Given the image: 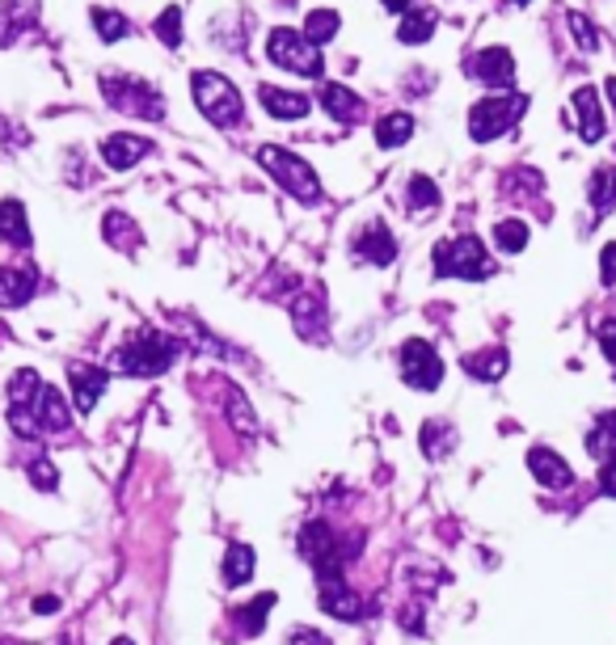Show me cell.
<instances>
[{
	"label": "cell",
	"instance_id": "47",
	"mask_svg": "<svg viewBox=\"0 0 616 645\" xmlns=\"http://www.w3.org/2000/svg\"><path fill=\"white\" fill-rule=\"evenodd\" d=\"M9 127H13V123H4V119H0V140H4V135H9Z\"/></svg>",
	"mask_w": 616,
	"mask_h": 645
},
{
	"label": "cell",
	"instance_id": "16",
	"mask_svg": "<svg viewBox=\"0 0 616 645\" xmlns=\"http://www.w3.org/2000/svg\"><path fill=\"white\" fill-rule=\"evenodd\" d=\"M39 288L34 266H0V309H22Z\"/></svg>",
	"mask_w": 616,
	"mask_h": 645
},
{
	"label": "cell",
	"instance_id": "13",
	"mask_svg": "<svg viewBox=\"0 0 616 645\" xmlns=\"http://www.w3.org/2000/svg\"><path fill=\"white\" fill-rule=\"evenodd\" d=\"M317 591H321V607L330 616H339V621H363L367 616V604L346 586V578H321Z\"/></svg>",
	"mask_w": 616,
	"mask_h": 645
},
{
	"label": "cell",
	"instance_id": "1",
	"mask_svg": "<svg viewBox=\"0 0 616 645\" xmlns=\"http://www.w3.org/2000/svg\"><path fill=\"white\" fill-rule=\"evenodd\" d=\"M9 422L22 439L60 435L72 426V405H68L60 389H51L43 375L22 367L9 380Z\"/></svg>",
	"mask_w": 616,
	"mask_h": 645
},
{
	"label": "cell",
	"instance_id": "35",
	"mask_svg": "<svg viewBox=\"0 0 616 645\" xmlns=\"http://www.w3.org/2000/svg\"><path fill=\"white\" fill-rule=\"evenodd\" d=\"M275 591H266V595H257L250 607H241V625H245V637H257L262 633V621H266V612L275 607Z\"/></svg>",
	"mask_w": 616,
	"mask_h": 645
},
{
	"label": "cell",
	"instance_id": "32",
	"mask_svg": "<svg viewBox=\"0 0 616 645\" xmlns=\"http://www.w3.org/2000/svg\"><path fill=\"white\" fill-rule=\"evenodd\" d=\"M494 245L503 253H519L528 245V224L524 220H498L494 224Z\"/></svg>",
	"mask_w": 616,
	"mask_h": 645
},
{
	"label": "cell",
	"instance_id": "25",
	"mask_svg": "<svg viewBox=\"0 0 616 645\" xmlns=\"http://www.w3.org/2000/svg\"><path fill=\"white\" fill-rule=\"evenodd\" d=\"M254 578V548L250 544H229L224 557V586H245Z\"/></svg>",
	"mask_w": 616,
	"mask_h": 645
},
{
	"label": "cell",
	"instance_id": "12",
	"mask_svg": "<svg viewBox=\"0 0 616 645\" xmlns=\"http://www.w3.org/2000/svg\"><path fill=\"white\" fill-rule=\"evenodd\" d=\"M351 250H355V258L367 262V266H388V262L397 258V241H393V232L376 220V224H363Z\"/></svg>",
	"mask_w": 616,
	"mask_h": 645
},
{
	"label": "cell",
	"instance_id": "6",
	"mask_svg": "<svg viewBox=\"0 0 616 645\" xmlns=\"http://www.w3.org/2000/svg\"><path fill=\"white\" fill-rule=\"evenodd\" d=\"M102 98H107L114 110H123L131 119H165V98L156 93V84L135 81V77H123V72H110L102 77Z\"/></svg>",
	"mask_w": 616,
	"mask_h": 645
},
{
	"label": "cell",
	"instance_id": "37",
	"mask_svg": "<svg viewBox=\"0 0 616 645\" xmlns=\"http://www.w3.org/2000/svg\"><path fill=\"white\" fill-rule=\"evenodd\" d=\"M156 39L165 47H182V9H165L156 18Z\"/></svg>",
	"mask_w": 616,
	"mask_h": 645
},
{
	"label": "cell",
	"instance_id": "30",
	"mask_svg": "<svg viewBox=\"0 0 616 645\" xmlns=\"http://www.w3.org/2000/svg\"><path fill=\"white\" fill-rule=\"evenodd\" d=\"M89 18H93V26H98V39H107V42H119V39H128L131 34V21L123 18V13H114V9H89Z\"/></svg>",
	"mask_w": 616,
	"mask_h": 645
},
{
	"label": "cell",
	"instance_id": "14",
	"mask_svg": "<svg viewBox=\"0 0 616 645\" xmlns=\"http://www.w3.org/2000/svg\"><path fill=\"white\" fill-rule=\"evenodd\" d=\"M107 367H93V363H72L68 367V384H72V401H77V410L89 414L93 405H98V396L107 393Z\"/></svg>",
	"mask_w": 616,
	"mask_h": 645
},
{
	"label": "cell",
	"instance_id": "9",
	"mask_svg": "<svg viewBox=\"0 0 616 645\" xmlns=\"http://www.w3.org/2000/svg\"><path fill=\"white\" fill-rule=\"evenodd\" d=\"M300 553H304L309 565L317 570V583L321 578H342L346 553H342L339 532H334L330 523H309V527L300 532Z\"/></svg>",
	"mask_w": 616,
	"mask_h": 645
},
{
	"label": "cell",
	"instance_id": "24",
	"mask_svg": "<svg viewBox=\"0 0 616 645\" xmlns=\"http://www.w3.org/2000/svg\"><path fill=\"white\" fill-rule=\"evenodd\" d=\"M0 236H4L9 245H18V250L30 245V224H26V208L18 199H4V203H0Z\"/></svg>",
	"mask_w": 616,
	"mask_h": 645
},
{
	"label": "cell",
	"instance_id": "48",
	"mask_svg": "<svg viewBox=\"0 0 616 645\" xmlns=\"http://www.w3.org/2000/svg\"><path fill=\"white\" fill-rule=\"evenodd\" d=\"M110 645H135V642H131V637H114Z\"/></svg>",
	"mask_w": 616,
	"mask_h": 645
},
{
	"label": "cell",
	"instance_id": "49",
	"mask_svg": "<svg viewBox=\"0 0 616 645\" xmlns=\"http://www.w3.org/2000/svg\"><path fill=\"white\" fill-rule=\"evenodd\" d=\"M511 4H528V0H511Z\"/></svg>",
	"mask_w": 616,
	"mask_h": 645
},
{
	"label": "cell",
	"instance_id": "21",
	"mask_svg": "<svg viewBox=\"0 0 616 645\" xmlns=\"http://www.w3.org/2000/svg\"><path fill=\"white\" fill-rule=\"evenodd\" d=\"M292 316H296L300 337H325V300L317 292H300L296 304H292Z\"/></svg>",
	"mask_w": 616,
	"mask_h": 645
},
{
	"label": "cell",
	"instance_id": "38",
	"mask_svg": "<svg viewBox=\"0 0 616 645\" xmlns=\"http://www.w3.org/2000/svg\"><path fill=\"white\" fill-rule=\"evenodd\" d=\"M229 417H233L236 431H245V435H254V414H250V405L241 401L236 393H229Z\"/></svg>",
	"mask_w": 616,
	"mask_h": 645
},
{
	"label": "cell",
	"instance_id": "39",
	"mask_svg": "<svg viewBox=\"0 0 616 645\" xmlns=\"http://www.w3.org/2000/svg\"><path fill=\"white\" fill-rule=\"evenodd\" d=\"M570 34H574V42H578L583 51H595V47H599V39H595V30H592V21L578 18V13H570Z\"/></svg>",
	"mask_w": 616,
	"mask_h": 645
},
{
	"label": "cell",
	"instance_id": "7",
	"mask_svg": "<svg viewBox=\"0 0 616 645\" xmlns=\"http://www.w3.org/2000/svg\"><path fill=\"white\" fill-rule=\"evenodd\" d=\"M435 274L440 279H489L494 262L477 236H456V241L435 245Z\"/></svg>",
	"mask_w": 616,
	"mask_h": 645
},
{
	"label": "cell",
	"instance_id": "41",
	"mask_svg": "<svg viewBox=\"0 0 616 645\" xmlns=\"http://www.w3.org/2000/svg\"><path fill=\"white\" fill-rule=\"evenodd\" d=\"M599 283L604 288L616 283V245H604V253H599Z\"/></svg>",
	"mask_w": 616,
	"mask_h": 645
},
{
	"label": "cell",
	"instance_id": "27",
	"mask_svg": "<svg viewBox=\"0 0 616 645\" xmlns=\"http://www.w3.org/2000/svg\"><path fill=\"white\" fill-rule=\"evenodd\" d=\"M587 194H592V208L595 215H608V211L616 208V169H595L592 173V187H587Z\"/></svg>",
	"mask_w": 616,
	"mask_h": 645
},
{
	"label": "cell",
	"instance_id": "17",
	"mask_svg": "<svg viewBox=\"0 0 616 645\" xmlns=\"http://www.w3.org/2000/svg\"><path fill=\"white\" fill-rule=\"evenodd\" d=\"M574 114H578V135L587 144H599L604 140V110H599V93H595L592 84L574 89Z\"/></svg>",
	"mask_w": 616,
	"mask_h": 645
},
{
	"label": "cell",
	"instance_id": "2",
	"mask_svg": "<svg viewBox=\"0 0 616 645\" xmlns=\"http://www.w3.org/2000/svg\"><path fill=\"white\" fill-rule=\"evenodd\" d=\"M182 354V342L165 330H152V325H140V330L128 333V342L114 351V372L123 375H161L173 367V359Z\"/></svg>",
	"mask_w": 616,
	"mask_h": 645
},
{
	"label": "cell",
	"instance_id": "5",
	"mask_svg": "<svg viewBox=\"0 0 616 645\" xmlns=\"http://www.w3.org/2000/svg\"><path fill=\"white\" fill-rule=\"evenodd\" d=\"M524 110H528L524 93H489V98H482V102L468 110V135L477 144H489L498 135H507L511 127L524 119Z\"/></svg>",
	"mask_w": 616,
	"mask_h": 645
},
{
	"label": "cell",
	"instance_id": "36",
	"mask_svg": "<svg viewBox=\"0 0 616 645\" xmlns=\"http://www.w3.org/2000/svg\"><path fill=\"white\" fill-rule=\"evenodd\" d=\"M26 477H30V485H34V490H43V494H55V490H60V473H55V464H51L47 456L30 460Z\"/></svg>",
	"mask_w": 616,
	"mask_h": 645
},
{
	"label": "cell",
	"instance_id": "45",
	"mask_svg": "<svg viewBox=\"0 0 616 645\" xmlns=\"http://www.w3.org/2000/svg\"><path fill=\"white\" fill-rule=\"evenodd\" d=\"M388 13H410V0H381Z\"/></svg>",
	"mask_w": 616,
	"mask_h": 645
},
{
	"label": "cell",
	"instance_id": "33",
	"mask_svg": "<svg viewBox=\"0 0 616 645\" xmlns=\"http://www.w3.org/2000/svg\"><path fill=\"white\" fill-rule=\"evenodd\" d=\"M435 203H440V187H435L431 178H423V173H418V178H410V187H405V208L410 211H431Z\"/></svg>",
	"mask_w": 616,
	"mask_h": 645
},
{
	"label": "cell",
	"instance_id": "34",
	"mask_svg": "<svg viewBox=\"0 0 616 645\" xmlns=\"http://www.w3.org/2000/svg\"><path fill=\"white\" fill-rule=\"evenodd\" d=\"M456 447V435H452V426H440V422H426L423 426V452L431 460H440L444 452Z\"/></svg>",
	"mask_w": 616,
	"mask_h": 645
},
{
	"label": "cell",
	"instance_id": "31",
	"mask_svg": "<svg viewBox=\"0 0 616 645\" xmlns=\"http://www.w3.org/2000/svg\"><path fill=\"white\" fill-rule=\"evenodd\" d=\"M102 232H107L110 245H119V250H131V245L140 241V229L131 224L123 211H110L107 220H102Z\"/></svg>",
	"mask_w": 616,
	"mask_h": 645
},
{
	"label": "cell",
	"instance_id": "22",
	"mask_svg": "<svg viewBox=\"0 0 616 645\" xmlns=\"http://www.w3.org/2000/svg\"><path fill=\"white\" fill-rule=\"evenodd\" d=\"M507 367H511V354L503 346H489V351H477L465 359V372L473 380H503Z\"/></svg>",
	"mask_w": 616,
	"mask_h": 645
},
{
	"label": "cell",
	"instance_id": "26",
	"mask_svg": "<svg viewBox=\"0 0 616 645\" xmlns=\"http://www.w3.org/2000/svg\"><path fill=\"white\" fill-rule=\"evenodd\" d=\"M435 9H410L402 18V26H397V39L410 42V47H418V42H426L431 34H435Z\"/></svg>",
	"mask_w": 616,
	"mask_h": 645
},
{
	"label": "cell",
	"instance_id": "10",
	"mask_svg": "<svg viewBox=\"0 0 616 645\" xmlns=\"http://www.w3.org/2000/svg\"><path fill=\"white\" fill-rule=\"evenodd\" d=\"M402 380L410 384V389H423V393H431V389H440L444 384V359L435 354V346L426 342V337H410V342H402Z\"/></svg>",
	"mask_w": 616,
	"mask_h": 645
},
{
	"label": "cell",
	"instance_id": "43",
	"mask_svg": "<svg viewBox=\"0 0 616 645\" xmlns=\"http://www.w3.org/2000/svg\"><path fill=\"white\" fill-rule=\"evenodd\" d=\"M599 490H604L608 498H616V460H608V464L599 468Z\"/></svg>",
	"mask_w": 616,
	"mask_h": 645
},
{
	"label": "cell",
	"instance_id": "28",
	"mask_svg": "<svg viewBox=\"0 0 616 645\" xmlns=\"http://www.w3.org/2000/svg\"><path fill=\"white\" fill-rule=\"evenodd\" d=\"M410 135H414V119L410 114H384L381 123H376V144L381 148H402L410 144Z\"/></svg>",
	"mask_w": 616,
	"mask_h": 645
},
{
	"label": "cell",
	"instance_id": "46",
	"mask_svg": "<svg viewBox=\"0 0 616 645\" xmlns=\"http://www.w3.org/2000/svg\"><path fill=\"white\" fill-rule=\"evenodd\" d=\"M604 93H608V102H613V110H616V77H608V81H604Z\"/></svg>",
	"mask_w": 616,
	"mask_h": 645
},
{
	"label": "cell",
	"instance_id": "15",
	"mask_svg": "<svg viewBox=\"0 0 616 645\" xmlns=\"http://www.w3.org/2000/svg\"><path fill=\"white\" fill-rule=\"evenodd\" d=\"M528 468H532V477L541 481L545 490H570V485H574V468L562 456H557L553 447H532V452H528Z\"/></svg>",
	"mask_w": 616,
	"mask_h": 645
},
{
	"label": "cell",
	"instance_id": "23",
	"mask_svg": "<svg viewBox=\"0 0 616 645\" xmlns=\"http://www.w3.org/2000/svg\"><path fill=\"white\" fill-rule=\"evenodd\" d=\"M587 452H592L595 460H616V410H608V414L595 417V426L587 431Z\"/></svg>",
	"mask_w": 616,
	"mask_h": 645
},
{
	"label": "cell",
	"instance_id": "19",
	"mask_svg": "<svg viewBox=\"0 0 616 645\" xmlns=\"http://www.w3.org/2000/svg\"><path fill=\"white\" fill-rule=\"evenodd\" d=\"M257 98L266 105V114H275V119H304V114H309V93H296V89L262 84Z\"/></svg>",
	"mask_w": 616,
	"mask_h": 645
},
{
	"label": "cell",
	"instance_id": "40",
	"mask_svg": "<svg viewBox=\"0 0 616 645\" xmlns=\"http://www.w3.org/2000/svg\"><path fill=\"white\" fill-rule=\"evenodd\" d=\"M599 351H604V359H608V363L616 367V316L599 325Z\"/></svg>",
	"mask_w": 616,
	"mask_h": 645
},
{
	"label": "cell",
	"instance_id": "8",
	"mask_svg": "<svg viewBox=\"0 0 616 645\" xmlns=\"http://www.w3.org/2000/svg\"><path fill=\"white\" fill-rule=\"evenodd\" d=\"M266 56H271V63L296 72V77H309V81H321V72H325L321 51L304 34H296V30H275L266 39Z\"/></svg>",
	"mask_w": 616,
	"mask_h": 645
},
{
	"label": "cell",
	"instance_id": "4",
	"mask_svg": "<svg viewBox=\"0 0 616 645\" xmlns=\"http://www.w3.org/2000/svg\"><path fill=\"white\" fill-rule=\"evenodd\" d=\"M257 161H262V169L275 178L279 187L287 190L296 203H321V182H317V173L309 169V161H300L296 152H287V148H275V144H266V148H257Z\"/></svg>",
	"mask_w": 616,
	"mask_h": 645
},
{
	"label": "cell",
	"instance_id": "29",
	"mask_svg": "<svg viewBox=\"0 0 616 645\" xmlns=\"http://www.w3.org/2000/svg\"><path fill=\"white\" fill-rule=\"evenodd\" d=\"M334 34H339V13H334V9H313V13L304 18V39L313 42V47H325Z\"/></svg>",
	"mask_w": 616,
	"mask_h": 645
},
{
	"label": "cell",
	"instance_id": "18",
	"mask_svg": "<svg viewBox=\"0 0 616 645\" xmlns=\"http://www.w3.org/2000/svg\"><path fill=\"white\" fill-rule=\"evenodd\" d=\"M321 105L330 110V119L342 127H351V123H360L363 119V102H360V93L355 89H346V84H325L321 89Z\"/></svg>",
	"mask_w": 616,
	"mask_h": 645
},
{
	"label": "cell",
	"instance_id": "20",
	"mask_svg": "<svg viewBox=\"0 0 616 645\" xmlns=\"http://www.w3.org/2000/svg\"><path fill=\"white\" fill-rule=\"evenodd\" d=\"M140 157H152V144L140 140V135H110V140H102V161L110 169H131Z\"/></svg>",
	"mask_w": 616,
	"mask_h": 645
},
{
	"label": "cell",
	"instance_id": "3",
	"mask_svg": "<svg viewBox=\"0 0 616 645\" xmlns=\"http://www.w3.org/2000/svg\"><path fill=\"white\" fill-rule=\"evenodd\" d=\"M191 89H194V105L208 114V123L224 127V131L245 127V105H241V93H236V84L229 77H220V72H194Z\"/></svg>",
	"mask_w": 616,
	"mask_h": 645
},
{
	"label": "cell",
	"instance_id": "44",
	"mask_svg": "<svg viewBox=\"0 0 616 645\" xmlns=\"http://www.w3.org/2000/svg\"><path fill=\"white\" fill-rule=\"evenodd\" d=\"M34 612L51 616V612H60V599H55V595H43V599H34Z\"/></svg>",
	"mask_w": 616,
	"mask_h": 645
},
{
	"label": "cell",
	"instance_id": "42",
	"mask_svg": "<svg viewBox=\"0 0 616 645\" xmlns=\"http://www.w3.org/2000/svg\"><path fill=\"white\" fill-rule=\"evenodd\" d=\"M287 645H334L325 633H317V628H292L287 633Z\"/></svg>",
	"mask_w": 616,
	"mask_h": 645
},
{
	"label": "cell",
	"instance_id": "11",
	"mask_svg": "<svg viewBox=\"0 0 616 645\" xmlns=\"http://www.w3.org/2000/svg\"><path fill=\"white\" fill-rule=\"evenodd\" d=\"M468 72L482 84H489V89H511V81H515V56H511L507 47H486V51L473 56Z\"/></svg>",
	"mask_w": 616,
	"mask_h": 645
}]
</instances>
